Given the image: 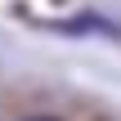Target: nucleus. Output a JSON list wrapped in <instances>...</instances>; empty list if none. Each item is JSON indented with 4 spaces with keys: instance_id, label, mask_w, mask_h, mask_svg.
<instances>
[{
    "instance_id": "1",
    "label": "nucleus",
    "mask_w": 121,
    "mask_h": 121,
    "mask_svg": "<svg viewBox=\"0 0 121 121\" xmlns=\"http://www.w3.org/2000/svg\"><path fill=\"white\" fill-rule=\"evenodd\" d=\"M31 121H54V117H31Z\"/></svg>"
}]
</instances>
